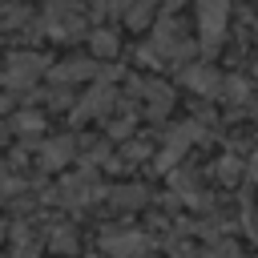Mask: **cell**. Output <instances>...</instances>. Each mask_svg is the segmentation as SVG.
Instances as JSON below:
<instances>
[{"instance_id": "cell-1", "label": "cell", "mask_w": 258, "mask_h": 258, "mask_svg": "<svg viewBox=\"0 0 258 258\" xmlns=\"http://www.w3.org/2000/svg\"><path fill=\"white\" fill-rule=\"evenodd\" d=\"M40 73H44V60H40L36 52H12L0 81H4L8 89H32V85L40 81Z\"/></svg>"}, {"instance_id": "cell-2", "label": "cell", "mask_w": 258, "mask_h": 258, "mask_svg": "<svg viewBox=\"0 0 258 258\" xmlns=\"http://www.w3.org/2000/svg\"><path fill=\"white\" fill-rule=\"evenodd\" d=\"M226 12H230V0H198V24H202L206 48H218L226 32Z\"/></svg>"}, {"instance_id": "cell-3", "label": "cell", "mask_w": 258, "mask_h": 258, "mask_svg": "<svg viewBox=\"0 0 258 258\" xmlns=\"http://www.w3.org/2000/svg\"><path fill=\"white\" fill-rule=\"evenodd\" d=\"M101 246H105V254H113V258H145V250H149L145 234H133V230H125V234H105Z\"/></svg>"}, {"instance_id": "cell-4", "label": "cell", "mask_w": 258, "mask_h": 258, "mask_svg": "<svg viewBox=\"0 0 258 258\" xmlns=\"http://www.w3.org/2000/svg\"><path fill=\"white\" fill-rule=\"evenodd\" d=\"M93 198H97L93 173H77V177L60 181V189H56V202H64V206H85V202H93Z\"/></svg>"}, {"instance_id": "cell-5", "label": "cell", "mask_w": 258, "mask_h": 258, "mask_svg": "<svg viewBox=\"0 0 258 258\" xmlns=\"http://www.w3.org/2000/svg\"><path fill=\"white\" fill-rule=\"evenodd\" d=\"M113 109V89L109 85H97V89H89L85 93V101L77 105V121H89V117H101V113H109Z\"/></svg>"}, {"instance_id": "cell-6", "label": "cell", "mask_w": 258, "mask_h": 258, "mask_svg": "<svg viewBox=\"0 0 258 258\" xmlns=\"http://www.w3.org/2000/svg\"><path fill=\"white\" fill-rule=\"evenodd\" d=\"M40 246H44V234H40L32 222L12 226V254H16V258H36Z\"/></svg>"}, {"instance_id": "cell-7", "label": "cell", "mask_w": 258, "mask_h": 258, "mask_svg": "<svg viewBox=\"0 0 258 258\" xmlns=\"http://www.w3.org/2000/svg\"><path fill=\"white\" fill-rule=\"evenodd\" d=\"M73 149H77V141H73V137H56V141H48V145L40 149V157H44V165H48V169H56V165H64V161L73 157Z\"/></svg>"}, {"instance_id": "cell-8", "label": "cell", "mask_w": 258, "mask_h": 258, "mask_svg": "<svg viewBox=\"0 0 258 258\" xmlns=\"http://www.w3.org/2000/svg\"><path fill=\"white\" fill-rule=\"evenodd\" d=\"M137 93L149 101V113H153V117H161V113L169 109V89H165V85H153V81L145 85V81H137Z\"/></svg>"}, {"instance_id": "cell-9", "label": "cell", "mask_w": 258, "mask_h": 258, "mask_svg": "<svg viewBox=\"0 0 258 258\" xmlns=\"http://www.w3.org/2000/svg\"><path fill=\"white\" fill-rule=\"evenodd\" d=\"M93 73H97L93 60H64V64L56 69V81H85V77H93Z\"/></svg>"}, {"instance_id": "cell-10", "label": "cell", "mask_w": 258, "mask_h": 258, "mask_svg": "<svg viewBox=\"0 0 258 258\" xmlns=\"http://www.w3.org/2000/svg\"><path fill=\"white\" fill-rule=\"evenodd\" d=\"M48 246H52L56 254H73V250H77V230H73V226H56V230L48 234Z\"/></svg>"}, {"instance_id": "cell-11", "label": "cell", "mask_w": 258, "mask_h": 258, "mask_svg": "<svg viewBox=\"0 0 258 258\" xmlns=\"http://www.w3.org/2000/svg\"><path fill=\"white\" fill-rule=\"evenodd\" d=\"M185 81H189V85H198L202 93H218V85H222V81H218V73H206V69H189V73H185Z\"/></svg>"}, {"instance_id": "cell-12", "label": "cell", "mask_w": 258, "mask_h": 258, "mask_svg": "<svg viewBox=\"0 0 258 258\" xmlns=\"http://www.w3.org/2000/svg\"><path fill=\"white\" fill-rule=\"evenodd\" d=\"M93 52H97V56H113V52H117V36H113L109 28H97V32H93Z\"/></svg>"}, {"instance_id": "cell-13", "label": "cell", "mask_w": 258, "mask_h": 258, "mask_svg": "<svg viewBox=\"0 0 258 258\" xmlns=\"http://www.w3.org/2000/svg\"><path fill=\"white\" fill-rule=\"evenodd\" d=\"M12 129L24 133V137H36V133L44 129V121H40L36 113H20V117H12Z\"/></svg>"}, {"instance_id": "cell-14", "label": "cell", "mask_w": 258, "mask_h": 258, "mask_svg": "<svg viewBox=\"0 0 258 258\" xmlns=\"http://www.w3.org/2000/svg\"><path fill=\"white\" fill-rule=\"evenodd\" d=\"M16 189H20V177H12V173H8V165L0 161V198H12Z\"/></svg>"}, {"instance_id": "cell-15", "label": "cell", "mask_w": 258, "mask_h": 258, "mask_svg": "<svg viewBox=\"0 0 258 258\" xmlns=\"http://www.w3.org/2000/svg\"><path fill=\"white\" fill-rule=\"evenodd\" d=\"M113 202H117V206H141L145 194H141V189H113Z\"/></svg>"}, {"instance_id": "cell-16", "label": "cell", "mask_w": 258, "mask_h": 258, "mask_svg": "<svg viewBox=\"0 0 258 258\" xmlns=\"http://www.w3.org/2000/svg\"><path fill=\"white\" fill-rule=\"evenodd\" d=\"M250 173H258V153H254V165H250Z\"/></svg>"}, {"instance_id": "cell-17", "label": "cell", "mask_w": 258, "mask_h": 258, "mask_svg": "<svg viewBox=\"0 0 258 258\" xmlns=\"http://www.w3.org/2000/svg\"><path fill=\"white\" fill-rule=\"evenodd\" d=\"M4 234H8V230H4V222H0V242H4Z\"/></svg>"}, {"instance_id": "cell-18", "label": "cell", "mask_w": 258, "mask_h": 258, "mask_svg": "<svg viewBox=\"0 0 258 258\" xmlns=\"http://www.w3.org/2000/svg\"><path fill=\"white\" fill-rule=\"evenodd\" d=\"M0 141H4V129H0Z\"/></svg>"}]
</instances>
